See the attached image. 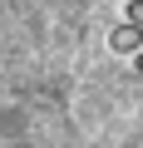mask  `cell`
Returning a JSON list of instances; mask_svg holds the SVG:
<instances>
[{
	"instance_id": "1",
	"label": "cell",
	"mask_w": 143,
	"mask_h": 148,
	"mask_svg": "<svg viewBox=\"0 0 143 148\" xmlns=\"http://www.w3.org/2000/svg\"><path fill=\"white\" fill-rule=\"evenodd\" d=\"M109 45H114L118 54H133V49L143 45V30H138V25H118V30L109 35Z\"/></svg>"
},
{
	"instance_id": "3",
	"label": "cell",
	"mask_w": 143,
	"mask_h": 148,
	"mask_svg": "<svg viewBox=\"0 0 143 148\" xmlns=\"http://www.w3.org/2000/svg\"><path fill=\"white\" fill-rule=\"evenodd\" d=\"M133 64H138V74H143V49H138V59H133Z\"/></svg>"
},
{
	"instance_id": "2",
	"label": "cell",
	"mask_w": 143,
	"mask_h": 148,
	"mask_svg": "<svg viewBox=\"0 0 143 148\" xmlns=\"http://www.w3.org/2000/svg\"><path fill=\"white\" fill-rule=\"evenodd\" d=\"M128 25H138V30H143V0H133V5H128Z\"/></svg>"
}]
</instances>
